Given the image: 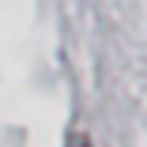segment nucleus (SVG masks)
<instances>
[{"instance_id": "1", "label": "nucleus", "mask_w": 147, "mask_h": 147, "mask_svg": "<svg viewBox=\"0 0 147 147\" xmlns=\"http://www.w3.org/2000/svg\"><path fill=\"white\" fill-rule=\"evenodd\" d=\"M64 147H94V140H91V136H87L83 128H76V132L68 136V143H64Z\"/></svg>"}]
</instances>
